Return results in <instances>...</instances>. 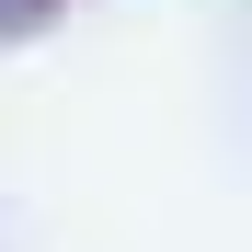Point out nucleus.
Segmentation results:
<instances>
[{
    "label": "nucleus",
    "instance_id": "obj_1",
    "mask_svg": "<svg viewBox=\"0 0 252 252\" xmlns=\"http://www.w3.org/2000/svg\"><path fill=\"white\" fill-rule=\"evenodd\" d=\"M58 12H69V0H0V46H23V34H46Z\"/></svg>",
    "mask_w": 252,
    "mask_h": 252
}]
</instances>
